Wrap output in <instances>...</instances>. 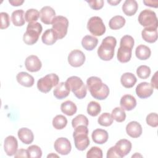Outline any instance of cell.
<instances>
[{
    "label": "cell",
    "instance_id": "6da1fadb",
    "mask_svg": "<svg viewBox=\"0 0 158 158\" xmlns=\"http://www.w3.org/2000/svg\"><path fill=\"white\" fill-rule=\"evenodd\" d=\"M87 88L91 95L98 100H104L109 94V88L103 83L101 79L97 77H90L86 80Z\"/></svg>",
    "mask_w": 158,
    "mask_h": 158
},
{
    "label": "cell",
    "instance_id": "7a4b0ae2",
    "mask_svg": "<svg viewBox=\"0 0 158 158\" xmlns=\"http://www.w3.org/2000/svg\"><path fill=\"white\" fill-rule=\"evenodd\" d=\"M117 44L116 38L109 36L106 37L102 41L98 49L99 57L105 61L111 60L114 56V49Z\"/></svg>",
    "mask_w": 158,
    "mask_h": 158
},
{
    "label": "cell",
    "instance_id": "3957f363",
    "mask_svg": "<svg viewBox=\"0 0 158 158\" xmlns=\"http://www.w3.org/2000/svg\"><path fill=\"white\" fill-rule=\"evenodd\" d=\"M88 129L87 127L80 125L75 128L73 133L75 148L79 151L85 150L89 145L88 138Z\"/></svg>",
    "mask_w": 158,
    "mask_h": 158
},
{
    "label": "cell",
    "instance_id": "277c9868",
    "mask_svg": "<svg viewBox=\"0 0 158 158\" xmlns=\"http://www.w3.org/2000/svg\"><path fill=\"white\" fill-rule=\"evenodd\" d=\"M43 30L41 25L37 22L28 23L27 30L23 34V40L28 45H33L36 43Z\"/></svg>",
    "mask_w": 158,
    "mask_h": 158
},
{
    "label": "cell",
    "instance_id": "5b68a950",
    "mask_svg": "<svg viewBox=\"0 0 158 158\" xmlns=\"http://www.w3.org/2000/svg\"><path fill=\"white\" fill-rule=\"evenodd\" d=\"M65 83L78 99H83L86 96L87 88L80 78L72 76L67 79Z\"/></svg>",
    "mask_w": 158,
    "mask_h": 158
},
{
    "label": "cell",
    "instance_id": "8992f818",
    "mask_svg": "<svg viewBox=\"0 0 158 158\" xmlns=\"http://www.w3.org/2000/svg\"><path fill=\"white\" fill-rule=\"evenodd\" d=\"M59 78L56 73H50L45 75L38 80L37 88L42 93L49 92L52 88L59 84Z\"/></svg>",
    "mask_w": 158,
    "mask_h": 158
},
{
    "label": "cell",
    "instance_id": "52a82bcc",
    "mask_svg": "<svg viewBox=\"0 0 158 158\" xmlns=\"http://www.w3.org/2000/svg\"><path fill=\"white\" fill-rule=\"evenodd\" d=\"M139 24L146 27H154L157 28L158 21L156 13L150 9H144L140 12L138 16Z\"/></svg>",
    "mask_w": 158,
    "mask_h": 158
},
{
    "label": "cell",
    "instance_id": "ba28073f",
    "mask_svg": "<svg viewBox=\"0 0 158 158\" xmlns=\"http://www.w3.org/2000/svg\"><path fill=\"white\" fill-rule=\"evenodd\" d=\"M52 29L56 33L59 39H62L67 33L69 27L68 19L62 15L56 16L52 22Z\"/></svg>",
    "mask_w": 158,
    "mask_h": 158
},
{
    "label": "cell",
    "instance_id": "9c48e42d",
    "mask_svg": "<svg viewBox=\"0 0 158 158\" xmlns=\"http://www.w3.org/2000/svg\"><path fill=\"white\" fill-rule=\"evenodd\" d=\"M87 28L94 36H102L106 32V27L102 19L98 16L91 17L87 23Z\"/></svg>",
    "mask_w": 158,
    "mask_h": 158
},
{
    "label": "cell",
    "instance_id": "30bf717a",
    "mask_svg": "<svg viewBox=\"0 0 158 158\" xmlns=\"http://www.w3.org/2000/svg\"><path fill=\"white\" fill-rule=\"evenodd\" d=\"M85 61V55L78 49L72 51L68 56V62L73 67H79L81 66Z\"/></svg>",
    "mask_w": 158,
    "mask_h": 158
},
{
    "label": "cell",
    "instance_id": "8fae6325",
    "mask_svg": "<svg viewBox=\"0 0 158 158\" xmlns=\"http://www.w3.org/2000/svg\"><path fill=\"white\" fill-rule=\"evenodd\" d=\"M55 150L62 155H67L70 153L72 149L71 143L66 138H57L54 144Z\"/></svg>",
    "mask_w": 158,
    "mask_h": 158
},
{
    "label": "cell",
    "instance_id": "7c38bea8",
    "mask_svg": "<svg viewBox=\"0 0 158 158\" xmlns=\"http://www.w3.org/2000/svg\"><path fill=\"white\" fill-rule=\"evenodd\" d=\"M18 142L17 139L12 135L7 136L4 142V149L7 156L15 155L17 151Z\"/></svg>",
    "mask_w": 158,
    "mask_h": 158
},
{
    "label": "cell",
    "instance_id": "4fadbf2b",
    "mask_svg": "<svg viewBox=\"0 0 158 158\" xmlns=\"http://www.w3.org/2000/svg\"><path fill=\"white\" fill-rule=\"evenodd\" d=\"M131 142L126 139H122L118 141L114 146L115 149L119 156L122 158L127 156L131 149Z\"/></svg>",
    "mask_w": 158,
    "mask_h": 158
},
{
    "label": "cell",
    "instance_id": "5bb4252c",
    "mask_svg": "<svg viewBox=\"0 0 158 158\" xmlns=\"http://www.w3.org/2000/svg\"><path fill=\"white\" fill-rule=\"evenodd\" d=\"M25 65L26 69L29 72H36L41 69L42 64L38 56L35 55H30L26 58Z\"/></svg>",
    "mask_w": 158,
    "mask_h": 158
},
{
    "label": "cell",
    "instance_id": "9a60e30c",
    "mask_svg": "<svg viewBox=\"0 0 158 158\" xmlns=\"http://www.w3.org/2000/svg\"><path fill=\"white\" fill-rule=\"evenodd\" d=\"M136 93L139 98L146 99L152 95L153 93V88L148 82H141L137 85Z\"/></svg>",
    "mask_w": 158,
    "mask_h": 158
},
{
    "label": "cell",
    "instance_id": "2e32d148",
    "mask_svg": "<svg viewBox=\"0 0 158 158\" xmlns=\"http://www.w3.org/2000/svg\"><path fill=\"white\" fill-rule=\"evenodd\" d=\"M40 19L43 23L46 25L52 24L56 17L55 10L50 6H44L40 10Z\"/></svg>",
    "mask_w": 158,
    "mask_h": 158
},
{
    "label": "cell",
    "instance_id": "e0dca14e",
    "mask_svg": "<svg viewBox=\"0 0 158 158\" xmlns=\"http://www.w3.org/2000/svg\"><path fill=\"white\" fill-rule=\"evenodd\" d=\"M126 131L127 135L130 137L136 138L139 137L142 134V127L138 122L132 121L127 125Z\"/></svg>",
    "mask_w": 158,
    "mask_h": 158
},
{
    "label": "cell",
    "instance_id": "ac0fdd59",
    "mask_svg": "<svg viewBox=\"0 0 158 158\" xmlns=\"http://www.w3.org/2000/svg\"><path fill=\"white\" fill-rule=\"evenodd\" d=\"M131 52L132 48L127 46H120L117 51V59L122 63L128 62L131 57Z\"/></svg>",
    "mask_w": 158,
    "mask_h": 158
},
{
    "label": "cell",
    "instance_id": "d6986e66",
    "mask_svg": "<svg viewBox=\"0 0 158 158\" xmlns=\"http://www.w3.org/2000/svg\"><path fill=\"white\" fill-rule=\"evenodd\" d=\"M120 105L124 110L130 111L136 106V100L130 94H125L120 99Z\"/></svg>",
    "mask_w": 158,
    "mask_h": 158
},
{
    "label": "cell",
    "instance_id": "ffe728a7",
    "mask_svg": "<svg viewBox=\"0 0 158 158\" xmlns=\"http://www.w3.org/2000/svg\"><path fill=\"white\" fill-rule=\"evenodd\" d=\"M143 39L149 43H155L157 40V30L156 28L146 27L141 32Z\"/></svg>",
    "mask_w": 158,
    "mask_h": 158
},
{
    "label": "cell",
    "instance_id": "44dd1931",
    "mask_svg": "<svg viewBox=\"0 0 158 158\" xmlns=\"http://www.w3.org/2000/svg\"><path fill=\"white\" fill-rule=\"evenodd\" d=\"M70 88L65 82H60L54 89V96L58 99H62L67 97L70 94Z\"/></svg>",
    "mask_w": 158,
    "mask_h": 158
},
{
    "label": "cell",
    "instance_id": "7402d4cb",
    "mask_svg": "<svg viewBox=\"0 0 158 158\" xmlns=\"http://www.w3.org/2000/svg\"><path fill=\"white\" fill-rule=\"evenodd\" d=\"M91 138L95 143L102 144L107 142L109 138V135L107 131L105 130L98 128L93 131L91 134Z\"/></svg>",
    "mask_w": 158,
    "mask_h": 158
},
{
    "label": "cell",
    "instance_id": "603a6c76",
    "mask_svg": "<svg viewBox=\"0 0 158 158\" xmlns=\"http://www.w3.org/2000/svg\"><path fill=\"white\" fill-rule=\"evenodd\" d=\"M16 79L20 85L25 87H31L35 82L33 77L25 72H19L16 76Z\"/></svg>",
    "mask_w": 158,
    "mask_h": 158
},
{
    "label": "cell",
    "instance_id": "cb8c5ba5",
    "mask_svg": "<svg viewBox=\"0 0 158 158\" xmlns=\"http://www.w3.org/2000/svg\"><path fill=\"white\" fill-rule=\"evenodd\" d=\"M18 137L24 144H29L33 141L34 135L31 130L27 128H21L19 130Z\"/></svg>",
    "mask_w": 158,
    "mask_h": 158
},
{
    "label": "cell",
    "instance_id": "d4e9b609",
    "mask_svg": "<svg viewBox=\"0 0 158 158\" xmlns=\"http://www.w3.org/2000/svg\"><path fill=\"white\" fill-rule=\"evenodd\" d=\"M138 8V3L135 0H126L122 5V10L127 16L135 15L137 12Z\"/></svg>",
    "mask_w": 158,
    "mask_h": 158
},
{
    "label": "cell",
    "instance_id": "484cf974",
    "mask_svg": "<svg viewBox=\"0 0 158 158\" xmlns=\"http://www.w3.org/2000/svg\"><path fill=\"white\" fill-rule=\"evenodd\" d=\"M58 39L57 35L52 28L47 29L41 36L42 42L46 45H52Z\"/></svg>",
    "mask_w": 158,
    "mask_h": 158
},
{
    "label": "cell",
    "instance_id": "4316f807",
    "mask_svg": "<svg viewBox=\"0 0 158 158\" xmlns=\"http://www.w3.org/2000/svg\"><path fill=\"white\" fill-rule=\"evenodd\" d=\"M137 81V79L134 74L130 72L124 73L120 78V82L122 86L126 88H132Z\"/></svg>",
    "mask_w": 158,
    "mask_h": 158
},
{
    "label": "cell",
    "instance_id": "83f0119b",
    "mask_svg": "<svg viewBox=\"0 0 158 158\" xmlns=\"http://www.w3.org/2000/svg\"><path fill=\"white\" fill-rule=\"evenodd\" d=\"M98 43V40L91 35L85 36L81 40V45L83 48L87 51L93 50Z\"/></svg>",
    "mask_w": 158,
    "mask_h": 158
},
{
    "label": "cell",
    "instance_id": "f1b7e54d",
    "mask_svg": "<svg viewBox=\"0 0 158 158\" xmlns=\"http://www.w3.org/2000/svg\"><path fill=\"white\" fill-rule=\"evenodd\" d=\"M60 110L64 114L72 116L77 112V107L74 102L68 100L61 104Z\"/></svg>",
    "mask_w": 158,
    "mask_h": 158
},
{
    "label": "cell",
    "instance_id": "f546056e",
    "mask_svg": "<svg viewBox=\"0 0 158 158\" xmlns=\"http://www.w3.org/2000/svg\"><path fill=\"white\" fill-rule=\"evenodd\" d=\"M135 54L138 59L146 60L151 56V51L150 48L147 46L140 44L136 47Z\"/></svg>",
    "mask_w": 158,
    "mask_h": 158
},
{
    "label": "cell",
    "instance_id": "4dcf8cb0",
    "mask_svg": "<svg viewBox=\"0 0 158 158\" xmlns=\"http://www.w3.org/2000/svg\"><path fill=\"white\" fill-rule=\"evenodd\" d=\"M25 12L22 9L14 10L12 13L11 20L13 24L17 27H21L25 24V20L24 18Z\"/></svg>",
    "mask_w": 158,
    "mask_h": 158
},
{
    "label": "cell",
    "instance_id": "1f68e13d",
    "mask_svg": "<svg viewBox=\"0 0 158 158\" xmlns=\"http://www.w3.org/2000/svg\"><path fill=\"white\" fill-rule=\"evenodd\" d=\"M125 19L121 15H115L110 19L109 26L112 30H118L122 28L125 24Z\"/></svg>",
    "mask_w": 158,
    "mask_h": 158
},
{
    "label": "cell",
    "instance_id": "d6a6232c",
    "mask_svg": "<svg viewBox=\"0 0 158 158\" xmlns=\"http://www.w3.org/2000/svg\"><path fill=\"white\" fill-rule=\"evenodd\" d=\"M67 124V118L62 115H57L52 120V125L56 130L64 128Z\"/></svg>",
    "mask_w": 158,
    "mask_h": 158
},
{
    "label": "cell",
    "instance_id": "836d02e7",
    "mask_svg": "<svg viewBox=\"0 0 158 158\" xmlns=\"http://www.w3.org/2000/svg\"><path fill=\"white\" fill-rule=\"evenodd\" d=\"M111 116L114 120L117 122H122L125 120L126 114L123 109L117 107L114 108L111 113Z\"/></svg>",
    "mask_w": 158,
    "mask_h": 158
},
{
    "label": "cell",
    "instance_id": "e575fe53",
    "mask_svg": "<svg viewBox=\"0 0 158 158\" xmlns=\"http://www.w3.org/2000/svg\"><path fill=\"white\" fill-rule=\"evenodd\" d=\"M101 107L100 104L96 101H91L88 104L87 112L92 117L97 116L101 112Z\"/></svg>",
    "mask_w": 158,
    "mask_h": 158
},
{
    "label": "cell",
    "instance_id": "d590c367",
    "mask_svg": "<svg viewBox=\"0 0 158 158\" xmlns=\"http://www.w3.org/2000/svg\"><path fill=\"white\" fill-rule=\"evenodd\" d=\"M40 13L35 9H28L25 14V20L28 23L35 22L38 20Z\"/></svg>",
    "mask_w": 158,
    "mask_h": 158
},
{
    "label": "cell",
    "instance_id": "8d00e7d4",
    "mask_svg": "<svg viewBox=\"0 0 158 158\" xmlns=\"http://www.w3.org/2000/svg\"><path fill=\"white\" fill-rule=\"evenodd\" d=\"M89 123V121L88 118L82 114H79L77 115L72 120V125L73 128H75L80 125H84L88 127Z\"/></svg>",
    "mask_w": 158,
    "mask_h": 158
},
{
    "label": "cell",
    "instance_id": "74e56055",
    "mask_svg": "<svg viewBox=\"0 0 158 158\" xmlns=\"http://www.w3.org/2000/svg\"><path fill=\"white\" fill-rule=\"evenodd\" d=\"M113 118L109 113L105 112L102 114L98 119V123L104 127H109L113 123Z\"/></svg>",
    "mask_w": 158,
    "mask_h": 158
},
{
    "label": "cell",
    "instance_id": "f35d334b",
    "mask_svg": "<svg viewBox=\"0 0 158 158\" xmlns=\"http://www.w3.org/2000/svg\"><path fill=\"white\" fill-rule=\"evenodd\" d=\"M28 157L40 158L42 156V151L37 145L30 146L27 149Z\"/></svg>",
    "mask_w": 158,
    "mask_h": 158
},
{
    "label": "cell",
    "instance_id": "ab89813d",
    "mask_svg": "<svg viewBox=\"0 0 158 158\" xmlns=\"http://www.w3.org/2000/svg\"><path fill=\"white\" fill-rule=\"evenodd\" d=\"M136 73L139 78L141 79H146L148 78L151 74V69L145 65H140L136 70Z\"/></svg>",
    "mask_w": 158,
    "mask_h": 158
},
{
    "label": "cell",
    "instance_id": "60d3db41",
    "mask_svg": "<svg viewBox=\"0 0 158 158\" xmlns=\"http://www.w3.org/2000/svg\"><path fill=\"white\" fill-rule=\"evenodd\" d=\"M87 158H102V150L97 147L93 146L89 149L86 153Z\"/></svg>",
    "mask_w": 158,
    "mask_h": 158
},
{
    "label": "cell",
    "instance_id": "b9f144b4",
    "mask_svg": "<svg viewBox=\"0 0 158 158\" xmlns=\"http://www.w3.org/2000/svg\"><path fill=\"white\" fill-rule=\"evenodd\" d=\"M148 125L152 127H157L158 126V117L157 114L155 112H152L148 114L146 118Z\"/></svg>",
    "mask_w": 158,
    "mask_h": 158
},
{
    "label": "cell",
    "instance_id": "7bdbcfd3",
    "mask_svg": "<svg viewBox=\"0 0 158 158\" xmlns=\"http://www.w3.org/2000/svg\"><path fill=\"white\" fill-rule=\"evenodd\" d=\"M1 16V29L7 28L10 25V17L7 13L2 12L0 13Z\"/></svg>",
    "mask_w": 158,
    "mask_h": 158
},
{
    "label": "cell",
    "instance_id": "ee69618b",
    "mask_svg": "<svg viewBox=\"0 0 158 158\" xmlns=\"http://www.w3.org/2000/svg\"><path fill=\"white\" fill-rule=\"evenodd\" d=\"M134 39L133 38L130 36V35H125L123 36L121 40H120V46L123 45V46H127L133 49V46H134Z\"/></svg>",
    "mask_w": 158,
    "mask_h": 158
},
{
    "label": "cell",
    "instance_id": "f6af8a7d",
    "mask_svg": "<svg viewBox=\"0 0 158 158\" xmlns=\"http://www.w3.org/2000/svg\"><path fill=\"white\" fill-rule=\"evenodd\" d=\"M88 3L89 7L94 10H99L102 8L104 6L103 0H92V1H86Z\"/></svg>",
    "mask_w": 158,
    "mask_h": 158
},
{
    "label": "cell",
    "instance_id": "bcb514c9",
    "mask_svg": "<svg viewBox=\"0 0 158 158\" xmlns=\"http://www.w3.org/2000/svg\"><path fill=\"white\" fill-rule=\"evenodd\" d=\"M118 158L119 157L114 146H112L109 148L107 152V158Z\"/></svg>",
    "mask_w": 158,
    "mask_h": 158
},
{
    "label": "cell",
    "instance_id": "7dc6e473",
    "mask_svg": "<svg viewBox=\"0 0 158 158\" xmlns=\"http://www.w3.org/2000/svg\"><path fill=\"white\" fill-rule=\"evenodd\" d=\"M15 157H28L27 149H20L17 150V152L14 155Z\"/></svg>",
    "mask_w": 158,
    "mask_h": 158
},
{
    "label": "cell",
    "instance_id": "c3c4849f",
    "mask_svg": "<svg viewBox=\"0 0 158 158\" xmlns=\"http://www.w3.org/2000/svg\"><path fill=\"white\" fill-rule=\"evenodd\" d=\"M157 72H156L151 80V85L153 88L157 89Z\"/></svg>",
    "mask_w": 158,
    "mask_h": 158
},
{
    "label": "cell",
    "instance_id": "681fc988",
    "mask_svg": "<svg viewBox=\"0 0 158 158\" xmlns=\"http://www.w3.org/2000/svg\"><path fill=\"white\" fill-rule=\"evenodd\" d=\"M143 3L147 6H149V7H157L158 6V2L157 1H143Z\"/></svg>",
    "mask_w": 158,
    "mask_h": 158
},
{
    "label": "cell",
    "instance_id": "f907efd6",
    "mask_svg": "<svg viewBox=\"0 0 158 158\" xmlns=\"http://www.w3.org/2000/svg\"><path fill=\"white\" fill-rule=\"evenodd\" d=\"M9 2L13 6H21L24 2V1H23V0H9Z\"/></svg>",
    "mask_w": 158,
    "mask_h": 158
},
{
    "label": "cell",
    "instance_id": "816d5d0a",
    "mask_svg": "<svg viewBox=\"0 0 158 158\" xmlns=\"http://www.w3.org/2000/svg\"><path fill=\"white\" fill-rule=\"evenodd\" d=\"M121 2V0H112V1H107V2L110 4L111 6H117Z\"/></svg>",
    "mask_w": 158,
    "mask_h": 158
},
{
    "label": "cell",
    "instance_id": "f5cc1de1",
    "mask_svg": "<svg viewBox=\"0 0 158 158\" xmlns=\"http://www.w3.org/2000/svg\"><path fill=\"white\" fill-rule=\"evenodd\" d=\"M58 157V156L57 155H56V154H49L48 156V157Z\"/></svg>",
    "mask_w": 158,
    "mask_h": 158
}]
</instances>
